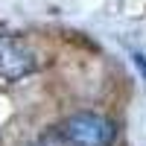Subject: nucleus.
Returning a JSON list of instances; mask_svg holds the SVG:
<instances>
[{
  "instance_id": "1",
  "label": "nucleus",
  "mask_w": 146,
  "mask_h": 146,
  "mask_svg": "<svg viewBox=\"0 0 146 146\" xmlns=\"http://www.w3.org/2000/svg\"><path fill=\"white\" fill-rule=\"evenodd\" d=\"M62 131L73 146H111L117 137L114 123L100 114H76L64 123Z\"/></svg>"
},
{
  "instance_id": "2",
  "label": "nucleus",
  "mask_w": 146,
  "mask_h": 146,
  "mask_svg": "<svg viewBox=\"0 0 146 146\" xmlns=\"http://www.w3.org/2000/svg\"><path fill=\"white\" fill-rule=\"evenodd\" d=\"M35 70V56L29 47H23L18 38L0 35V79L18 82Z\"/></svg>"
}]
</instances>
